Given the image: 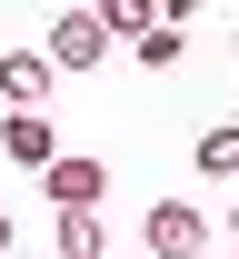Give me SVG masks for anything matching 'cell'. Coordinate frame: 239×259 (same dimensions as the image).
<instances>
[{
	"instance_id": "ba28073f",
	"label": "cell",
	"mask_w": 239,
	"mask_h": 259,
	"mask_svg": "<svg viewBox=\"0 0 239 259\" xmlns=\"http://www.w3.org/2000/svg\"><path fill=\"white\" fill-rule=\"evenodd\" d=\"M130 50H139L150 70H179V50H189V40H179V20H150V30H139Z\"/></svg>"
},
{
	"instance_id": "7a4b0ae2",
	"label": "cell",
	"mask_w": 239,
	"mask_h": 259,
	"mask_svg": "<svg viewBox=\"0 0 239 259\" xmlns=\"http://www.w3.org/2000/svg\"><path fill=\"white\" fill-rule=\"evenodd\" d=\"M0 150L30 169V180H50V169L70 160V150H60V130H50V110H10V120H0Z\"/></svg>"
},
{
	"instance_id": "277c9868",
	"label": "cell",
	"mask_w": 239,
	"mask_h": 259,
	"mask_svg": "<svg viewBox=\"0 0 239 259\" xmlns=\"http://www.w3.org/2000/svg\"><path fill=\"white\" fill-rule=\"evenodd\" d=\"M50 80H60L50 50H10V60H0V100H10V110H50Z\"/></svg>"
},
{
	"instance_id": "8fae6325",
	"label": "cell",
	"mask_w": 239,
	"mask_h": 259,
	"mask_svg": "<svg viewBox=\"0 0 239 259\" xmlns=\"http://www.w3.org/2000/svg\"><path fill=\"white\" fill-rule=\"evenodd\" d=\"M229 249H239V209H229Z\"/></svg>"
},
{
	"instance_id": "5b68a950",
	"label": "cell",
	"mask_w": 239,
	"mask_h": 259,
	"mask_svg": "<svg viewBox=\"0 0 239 259\" xmlns=\"http://www.w3.org/2000/svg\"><path fill=\"white\" fill-rule=\"evenodd\" d=\"M40 190L60 199V209H100V190H110V169H100V160H60L50 180H40Z\"/></svg>"
},
{
	"instance_id": "8992f818",
	"label": "cell",
	"mask_w": 239,
	"mask_h": 259,
	"mask_svg": "<svg viewBox=\"0 0 239 259\" xmlns=\"http://www.w3.org/2000/svg\"><path fill=\"white\" fill-rule=\"evenodd\" d=\"M200 180H239V120H209L200 130Z\"/></svg>"
},
{
	"instance_id": "3957f363",
	"label": "cell",
	"mask_w": 239,
	"mask_h": 259,
	"mask_svg": "<svg viewBox=\"0 0 239 259\" xmlns=\"http://www.w3.org/2000/svg\"><path fill=\"white\" fill-rule=\"evenodd\" d=\"M40 50H50V70H100L110 60V30H100V10H60Z\"/></svg>"
},
{
	"instance_id": "30bf717a",
	"label": "cell",
	"mask_w": 239,
	"mask_h": 259,
	"mask_svg": "<svg viewBox=\"0 0 239 259\" xmlns=\"http://www.w3.org/2000/svg\"><path fill=\"white\" fill-rule=\"evenodd\" d=\"M0 259H10V209H0Z\"/></svg>"
},
{
	"instance_id": "6da1fadb",
	"label": "cell",
	"mask_w": 239,
	"mask_h": 259,
	"mask_svg": "<svg viewBox=\"0 0 239 259\" xmlns=\"http://www.w3.org/2000/svg\"><path fill=\"white\" fill-rule=\"evenodd\" d=\"M200 239H209V220L189 199H150V220H139V249L150 259H200Z\"/></svg>"
},
{
	"instance_id": "9c48e42d",
	"label": "cell",
	"mask_w": 239,
	"mask_h": 259,
	"mask_svg": "<svg viewBox=\"0 0 239 259\" xmlns=\"http://www.w3.org/2000/svg\"><path fill=\"white\" fill-rule=\"evenodd\" d=\"M100 30H110V40H139V30H150V10H139V0H100Z\"/></svg>"
},
{
	"instance_id": "52a82bcc",
	"label": "cell",
	"mask_w": 239,
	"mask_h": 259,
	"mask_svg": "<svg viewBox=\"0 0 239 259\" xmlns=\"http://www.w3.org/2000/svg\"><path fill=\"white\" fill-rule=\"evenodd\" d=\"M50 239H60V259H100V249H110V229L90 220V209H60V229H50Z\"/></svg>"
}]
</instances>
